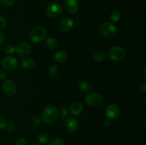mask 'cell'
<instances>
[{
    "label": "cell",
    "mask_w": 146,
    "mask_h": 145,
    "mask_svg": "<svg viewBox=\"0 0 146 145\" xmlns=\"http://www.w3.org/2000/svg\"><path fill=\"white\" fill-rule=\"evenodd\" d=\"M58 117V109L54 105H48L44 108L42 114H41V119L45 123L48 125H52L55 123Z\"/></svg>",
    "instance_id": "6da1fadb"
},
{
    "label": "cell",
    "mask_w": 146,
    "mask_h": 145,
    "mask_svg": "<svg viewBox=\"0 0 146 145\" xmlns=\"http://www.w3.org/2000/svg\"><path fill=\"white\" fill-rule=\"evenodd\" d=\"M47 31L44 27H34L29 33V40L33 43H41L46 39Z\"/></svg>",
    "instance_id": "7a4b0ae2"
},
{
    "label": "cell",
    "mask_w": 146,
    "mask_h": 145,
    "mask_svg": "<svg viewBox=\"0 0 146 145\" xmlns=\"http://www.w3.org/2000/svg\"><path fill=\"white\" fill-rule=\"evenodd\" d=\"M86 102L88 106L91 107H97L102 105L104 102L103 97L98 92H90L86 96Z\"/></svg>",
    "instance_id": "3957f363"
},
{
    "label": "cell",
    "mask_w": 146,
    "mask_h": 145,
    "mask_svg": "<svg viewBox=\"0 0 146 145\" xmlns=\"http://www.w3.org/2000/svg\"><path fill=\"white\" fill-rule=\"evenodd\" d=\"M99 31L103 36L110 38V37H112L113 36L115 35L117 28L113 23L104 22L100 26Z\"/></svg>",
    "instance_id": "277c9868"
},
{
    "label": "cell",
    "mask_w": 146,
    "mask_h": 145,
    "mask_svg": "<svg viewBox=\"0 0 146 145\" xmlns=\"http://www.w3.org/2000/svg\"><path fill=\"white\" fill-rule=\"evenodd\" d=\"M62 12V7L58 2L54 1L47 6L46 9V14L50 18H56Z\"/></svg>",
    "instance_id": "5b68a950"
},
{
    "label": "cell",
    "mask_w": 146,
    "mask_h": 145,
    "mask_svg": "<svg viewBox=\"0 0 146 145\" xmlns=\"http://www.w3.org/2000/svg\"><path fill=\"white\" fill-rule=\"evenodd\" d=\"M125 55V51L123 48L121 46H114L111 48L108 52V56L113 61L118 62L124 58Z\"/></svg>",
    "instance_id": "8992f818"
},
{
    "label": "cell",
    "mask_w": 146,
    "mask_h": 145,
    "mask_svg": "<svg viewBox=\"0 0 146 145\" xmlns=\"http://www.w3.org/2000/svg\"><path fill=\"white\" fill-rule=\"evenodd\" d=\"M2 91L7 96H13L17 93V86L14 81L11 80H5L2 84Z\"/></svg>",
    "instance_id": "52a82bcc"
},
{
    "label": "cell",
    "mask_w": 146,
    "mask_h": 145,
    "mask_svg": "<svg viewBox=\"0 0 146 145\" xmlns=\"http://www.w3.org/2000/svg\"><path fill=\"white\" fill-rule=\"evenodd\" d=\"M1 65L4 69L7 71H13L15 69L18 65V61L17 58L13 56H6L1 60Z\"/></svg>",
    "instance_id": "ba28073f"
},
{
    "label": "cell",
    "mask_w": 146,
    "mask_h": 145,
    "mask_svg": "<svg viewBox=\"0 0 146 145\" xmlns=\"http://www.w3.org/2000/svg\"><path fill=\"white\" fill-rule=\"evenodd\" d=\"M120 114V109L118 105L115 104H110L106 107L105 110V115L108 119H115L118 118Z\"/></svg>",
    "instance_id": "9c48e42d"
},
{
    "label": "cell",
    "mask_w": 146,
    "mask_h": 145,
    "mask_svg": "<svg viewBox=\"0 0 146 145\" xmlns=\"http://www.w3.org/2000/svg\"><path fill=\"white\" fill-rule=\"evenodd\" d=\"M74 26V21L70 17H66V18H63L61 21H60L59 24H58V28L60 31L63 33L68 32L70 31L73 28Z\"/></svg>",
    "instance_id": "30bf717a"
},
{
    "label": "cell",
    "mask_w": 146,
    "mask_h": 145,
    "mask_svg": "<svg viewBox=\"0 0 146 145\" xmlns=\"http://www.w3.org/2000/svg\"><path fill=\"white\" fill-rule=\"evenodd\" d=\"M32 47L29 43H21L16 48V53L19 56H27L31 53Z\"/></svg>",
    "instance_id": "8fae6325"
},
{
    "label": "cell",
    "mask_w": 146,
    "mask_h": 145,
    "mask_svg": "<svg viewBox=\"0 0 146 145\" xmlns=\"http://www.w3.org/2000/svg\"><path fill=\"white\" fill-rule=\"evenodd\" d=\"M64 7L66 11L69 14H75L79 8L78 0H65Z\"/></svg>",
    "instance_id": "7c38bea8"
},
{
    "label": "cell",
    "mask_w": 146,
    "mask_h": 145,
    "mask_svg": "<svg viewBox=\"0 0 146 145\" xmlns=\"http://www.w3.org/2000/svg\"><path fill=\"white\" fill-rule=\"evenodd\" d=\"M78 121L74 117H69L65 121V127L69 132H74L78 129Z\"/></svg>",
    "instance_id": "4fadbf2b"
},
{
    "label": "cell",
    "mask_w": 146,
    "mask_h": 145,
    "mask_svg": "<svg viewBox=\"0 0 146 145\" xmlns=\"http://www.w3.org/2000/svg\"><path fill=\"white\" fill-rule=\"evenodd\" d=\"M68 59V53L64 50L57 51L54 55V60L58 63H64Z\"/></svg>",
    "instance_id": "5bb4252c"
},
{
    "label": "cell",
    "mask_w": 146,
    "mask_h": 145,
    "mask_svg": "<svg viewBox=\"0 0 146 145\" xmlns=\"http://www.w3.org/2000/svg\"><path fill=\"white\" fill-rule=\"evenodd\" d=\"M83 109H84L83 105L80 102H74L70 107V112L71 115L75 116L81 115L83 112Z\"/></svg>",
    "instance_id": "9a60e30c"
},
{
    "label": "cell",
    "mask_w": 146,
    "mask_h": 145,
    "mask_svg": "<svg viewBox=\"0 0 146 145\" xmlns=\"http://www.w3.org/2000/svg\"><path fill=\"white\" fill-rule=\"evenodd\" d=\"M21 67L26 70H30L32 69L34 66H35V61L30 58H24L21 61Z\"/></svg>",
    "instance_id": "2e32d148"
},
{
    "label": "cell",
    "mask_w": 146,
    "mask_h": 145,
    "mask_svg": "<svg viewBox=\"0 0 146 145\" xmlns=\"http://www.w3.org/2000/svg\"><path fill=\"white\" fill-rule=\"evenodd\" d=\"M78 88L79 89V90L81 92H84V93H86V92H88L91 90V86H90V84L88 83L87 81L83 80L79 82L78 85Z\"/></svg>",
    "instance_id": "e0dca14e"
},
{
    "label": "cell",
    "mask_w": 146,
    "mask_h": 145,
    "mask_svg": "<svg viewBox=\"0 0 146 145\" xmlns=\"http://www.w3.org/2000/svg\"><path fill=\"white\" fill-rule=\"evenodd\" d=\"M94 58L97 62H103L106 59V54L102 51H96L94 54Z\"/></svg>",
    "instance_id": "ac0fdd59"
},
{
    "label": "cell",
    "mask_w": 146,
    "mask_h": 145,
    "mask_svg": "<svg viewBox=\"0 0 146 145\" xmlns=\"http://www.w3.org/2000/svg\"><path fill=\"white\" fill-rule=\"evenodd\" d=\"M46 45L48 48H49L50 49H56L57 46H58V41L54 37H49L46 40Z\"/></svg>",
    "instance_id": "d6986e66"
},
{
    "label": "cell",
    "mask_w": 146,
    "mask_h": 145,
    "mask_svg": "<svg viewBox=\"0 0 146 145\" xmlns=\"http://www.w3.org/2000/svg\"><path fill=\"white\" fill-rule=\"evenodd\" d=\"M37 140L41 144H46L49 142V137L46 133H39L37 135Z\"/></svg>",
    "instance_id": "ffe728a7"
},
{
    "label": "cell",
    "mask_w": 146,
    "mask_h": 145,
    "mask_svg": "<svg viewBox=\"0 0 146 145\" xmlns=\"http://www.w3.org/2000/svg\"><path fill=\"white\" fill-rule=\"evenodd\" d=\"M121 14L118 11H113L111 14L110 16V19H111V23H117L121 20Z\"/></svg>",
    "instance_id": "44dd1931"
},
{
    "label": "cell",
    "mask_w": 146,
    "mask_h": 145,
    "mask_svg": "<svg viewBox=\"0 0 146 145\" xmlns=\"http://www.w3.org/2000/svg\"><path fill=\"white\" fill-rule=\"evenodd\" d=\"M48 72H49L50 75L52 78H56L58 75V72H59V68L57 65H51V67H50Z\"/></svg>",
    "instance_id": "7402d4cb"
},
{
    "label": "cell",
    "mask_w": 146,
    "mask_h": 145,
    "mask_svg": "<svg viewBox=\"0 0 146 145\" xmlns=\"http://www.w3.org/2000/svg\"><path fill=\"white\" fill-rule=\"evenodd\" d=\"M58 114H60V115H61V116L62 117L63 121L66 120V117L68 116V111L66 107H64V106L61 107L59 108V109L58 110Z\"/></svg>",
    "instance_id": "603a6c76"
},
{
    "label": "cell",
    "mask_w": 146,
    "mask_h": 145,
    "mask_svg": "<svg viewBox=\"0 0 146 145\" xmlns=\"http://www.w3.org/2000/svg\"><path fill=\"white\" fill-rule=\"evenodd\" d=\"M49 145H66L65 142L61 138L55 137L50 142Z\"/></svg>",
    "instance_id": "cb8c5ba5"
},
{
    "label": "cell",
    "mask_w": 146,
    "mask_h": 145,
    "mask_svg": "<svg viewBox=\"0 0 146 145\" xmlns=\"http://www.w3.org/2000/svg\"><path fill=\"white\" fill-rule=\"evenodd\" d=\"M4 52L7 55H12L16 52V48L12 45H8L4 48Z\"/></svg>",
    "instance_id": "d4e9b609"
},
{
    "label": "cell",
    "mask_w": 146,
    "mask_h": 145,
    "mask_svg": "<svg viewBox=\"0 0 146 145\" xmlns=\"http://www.w3.org/2000/svg\"><path fill=\"white\" fill-rule=\"evenodd\" d=\"M16 0H0V4L4 7H11L15 3Z\"/></svg>",
    "instance_id": "484cf974"
},
{
    "label": "cell",
    "mask_w": 146,
    "mask_h": 145,
    "mask_svg": "<svg viewBox=\"0 0 146 145\" xmlns=\"http://www.w3.org/2000/svg\"><path fill=\"white\" fill-rule=\"evenodd\" d=\"M7 24V21L5 17L0 15V29H3V28H5Z\"/></svg>",
    "instance_id": "4316f807"
},
{
    "label": "cell",
    "mask_w": 146,
    "mask_h": 145,
    "mask_svg": "<svg viewBox=\"0 0 146 145\" xmlns=\"http://www.w3.org/2000/svg\"><path fill=\"white\" fill-rule=\"evenodd\" d=\"M6 129L9 132H13L15 129V124L12 122H7V125H6Z\"/></svg>",
    "instance_id": "83f0119b"
},
{
    "label": "cell",
    "mask_w": 146,
    "mask_h": 145,
    "mask_svg": "<svg viewBox=\"0 0 146 145\" xmlns=\"http://www.w3.org/2000/svg\"><path fill=\"white\" fill-rule=\"evenodd\" d=\"M14 145H28V143H27V140L23 138H20V139H18L15 142Z\"/></svg>",
    "instance_id": "f1b7e54d"
},
{
    "label": "cell",
    "mask_w": 146,
    "mask_h": 145,
    "mask_svg": "<svg viewBox=\"0 0 146 145\" xmlns=\"http://www.w3.org/2000/svg\"><path fill=\"white\" fill-rule=\"evenodd\" d=\"M6 125H7V122H6L5 119L0 115V130L5 129Z\"/></svg>",
    "instance_id": "f546056e"
},
{
    "label": "cell",
    "mask_w": 146,
    "mask_h": 145,
    "mask_svg": "<svg viewBox=\"0 0 146 145\" xmlns=\"http://www.w3.org/2000/svg\"><path fill=\"white\" fill-rule=\"evenodd\" d=\"M31 122L35 126H38L41 123V119L40 117H34L32 119Z\"/></svg>",
    "instance_id": "4dcf8cb0"
},
{
    "label": "cell",
    "mask_w": 146,
    "mask_h": 145,
    "mask_svg": "<svg viewBox=\"0 0 146 145\" xmlns=\"http://www.w3.org/2000/svg\"><path fill=\"white\" fill-rule=\"evenodd\" d=\"M139 89L141 92H145L146 91V81L144 80L140 84V86H139Z\"/></svg>",
    "instance_id": "1f68e13d"
},
{
    "label": "cell",
    "mask_w": 146,
    "mask_h": 145,
    "mask_svg": "<svg viewBox=\"0 0 146 145\" xmlns=\"http://www.w3.org/2000/svg\"><path fill=\"white\" fill-rule=\"evenodd\" d=\"M7 77V73H6L5 71H2V70H0V80H4L6 79Z\"/></svg>",
    "instance_id": "d6a6232c"
},
{
    "label": "cell",
    "mask_w": 146,
    "mask_h": 145,
    "mask_svg": "<svg viewBox=\"0 0 146 145\" xmlns=\"http://www.w3.org/2000/svg\"><path fill=\"white\" fill-rule=\"evenodd\" d=\"M4 42H5V37H4V34L0 31V45L4 44Z\"/></svg>",
    "instance_id": "836d02e7"
},
{
    "label": "cell",
    "mask_w": 146,
    "mask_h": 145,
    "mask_svg": "<svg viewBox=\"0 0 146 145\" xmlns=\"http://www.w3.org/2000/svg\"><path fill=\"white\" fill-rule=\"evenodd\" d=\"M109 120H110V119H107V120L105 121V125H109V124H110V121H109Z\"/></svg>",
    "instance_id": "e575fe53"
},
{
    "label": "cell",
    "mask_w": 146,
    "mask_h": 145,
    "mask_svg": "<svg viewBox=\"0 0 146 145\" xmlns=\"http://www.w3.org/2000/svg\"><path fill=\"white\" fill-rule=\"evenodd\" d=\"M33 145H39V144H33Z\"/></svg>",
    "instance_id": "d590c367"
}]
</instances>
